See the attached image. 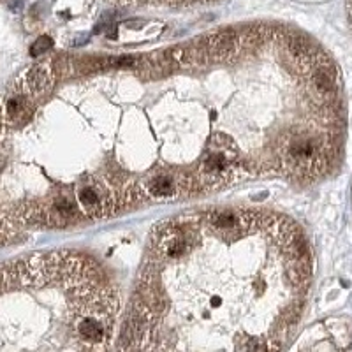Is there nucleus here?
<instances>
[{"label":"nucleus","mask_w":352,"mask_h":352,"mask_svg":"<svg viewBox=\"0 0 352 352\" xmlns=\"http://www.w3.org/2000/svg\"><path fill=\"white\" fill-rule=\"evenodd\" d=\"M51 46H53V41H51V37H48V35H42V37H39L37 41L32 44V48H30V53L34 56H37V55H41V53H44V51H48V49H51Z\"/></svg>","instance_id":"obj_2"},{"label":"nucleus","mask_w":352,"mask_h":352,"mask_svg":"<svg viewBox=\"0 0 352 352\" xmlns=\"http://www.w3.org/2000/svg\"><path fill=\"white\" fill-rule=\"evenodd\" d=\"M120 6H162V7H183L195 4H208L213 0H108Z\"/></svg>","instance_id":"obj_1"}]
</instances>
